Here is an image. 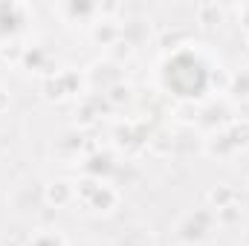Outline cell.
Masks as SVG:
<instances>
[{
	"instance_id": "cell-1",
	"label": "cell",
	"mask_w": 249,
	"mask_h": 246,
	"mask_svg": "<svg viewBox=\"0 0 249 246\" xmlns=\"http://www.w3.org/2000/svg\"><path fill=\"white\" fill-rule=\"evenodd\" d=\"M72 197V188H70V183H50L47 185V191H44V200L50 203V206H64L67 200Z\"/></svg>"
},
{
	"instance_id": "cell-2",
	"label": "cell",
	"mask_w": 249,
	"mask_h": 246,
	"mask_svg": "<svg viewBox=\"0 0 249 246\" xmlns=\"http://www.w3.org/2000/svg\"><path fill=\"white\" fill-rule=\"evenodd\" d=\"M3 105H6V96H3V90H0V110H3Z\"/></svg>"
},
{
	"instance_id": "cell-3",
	"label": "cell",
	"mask_w": 249,
	"mask_h": 246,
	"mask_svg": "<svg viewBox=\"0 0 249 246\" xmlns=\"http://www.w3.org/2000/svg\"><path fill=\"white\" fill-rule=\"evenodd\" d=\"M180 246H194V244H180Z\"/></svg>"
}]
</instances>
